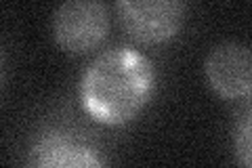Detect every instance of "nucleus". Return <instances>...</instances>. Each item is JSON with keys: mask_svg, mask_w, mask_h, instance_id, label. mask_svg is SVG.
Masks as SVG:
<instances>
[{"mask_svg": "<svg viewBox=\"0 0 252 168\" xmlns=\"http://www.w3.org/2000/svg\"><path fill=\"white\" fill-rule=\"evenodd\" d=\"M235 154H238L242 166L252 164V151H250V107L244 109L240 124L235 126Z\"/></svg>", "mask_w": 252, "mask_h": 168, "instance_id": "6", "label": "nucleus"}, {"mask_svg": "<svg viewBox=\"0 0 252 168\" xmlns=\"http://www.w3.org/2000/svg\"><path fill=\"white\" fill-rule=\"evenodd\" d=\"M28 164L36 168H97L105 164V158L72 133L46 129L32 143Z\"/></svg>", "mask_w": 252, "mask_h": 168, "instance_id": "4", "label": "nucleus"}, {"mask_svg": "<svg viewBox=\"0 0 252 168\" xmlns=\"http://www.w3.org/2000/svg\"><path fill=\"white\" fill-rule=\"evenodd\" d=\"M0 80H2V61H0Z\"/></svg>", "mask_w": 252, "mask_h": 168, "instance_id": "7", "label": "nucleus"}, {"mask_svg": "<svg viewBox=\"0 0 252 168\" xmlns=\"http://www.w3.org/2000/svg\"><path fill=\"white\" fill-rule=\"evenodd\" d=\"M109 11L103 0H65L53 15V36L67 55H89L105 42Z\"/></svg>", "mask_w": 252, "mask_h": 168, "instance_id": "2", "label": "nucleus"}, {"mask_svg": "<svg viewBox=\"0 0 252 168\" xmlns=\"http://www.w3.org/2000/svg\"><path fill=\"white\" fill-rule=\"evenodd\" d=\"M206 80L223 99H246L252 86V61L246 44L225 42L206 59Z\"/></svg>", "mask_w": 252, "mask_h": 168, "instance_id": "5", "label": "nucleus"}, {"mask_svg": "<svg viewBox=\"0 0 252 168\" xmlns=\"http://www.w3.org/2000/svg\"><path fill=\"white\" fill-rule=\"evenodd\" d=\"M124 32L141 44H164L185 23L187 0H116Z\"/></svg>", "mask_w": 252, "mask_h": 168, "instance_id": "3", "label": "nucleus"}, {"mask_svg": "<svg viewBox=\"0 0 252 168\" xmlns=\"http://www.w3.org/2000/svg\"><path fill=\"white\" fill-rule=\"evenodd\" d=\"M156 67L130 46L101 53L80 80V103L93 120L122 126L135 120L154 97Z\"/></svg>", "mask_w": 252, "mask_h": 168, "instance_id": "1", "label": "nucleus"}]
</instances>
